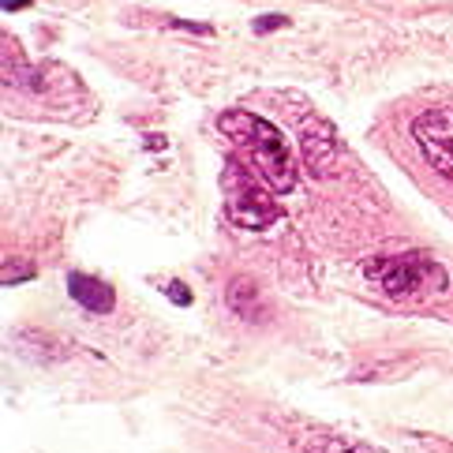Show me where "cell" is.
<instances>
[{"mask_svg":"<svg viewBox=\"0 0 453 453\" xmlns=\"http://www.w3.org/2000/svg\"><path fill=\"white\" fill-rule=\"evenodd\" d=\"M218 132L248 157V165L263 176V184L273 196H288L296 188L300 173L278 124H270L251 109H225L218 117Z\"/></svg>","mask_w":453,"mask_h":453,"instance_id":"1","label":"cell"},{"mask_svg":"<svg viewBox=\"0 0 453 453\" xmlns=\"http://www.w3.org/2000/svg\"><path fill=\"white\" fill-rule=\"evenodd\" d=\"M364 278L390 300H419L439 296L449 288V273L439 258L427 251H401V255H375L364 263Z\"/></svg>","mask_w":453,"mask_h":453,"instance_id":"2","label":"cell"},{"mask_svg":"<svg viewBox=\"0 0 453 453\" xmlns=\"http://www.w3.org/2000/svg\"><path fill=\"white\" fill-rule=\"evenodd\" d=\"M221 191H225V218H229L236 229L263 233L273 221H281V210L273 203V191L263 184V176L248 165H240L236 157L225 161Z\"/></svg>","mask_w":453,"mask_h":453,"instance_id":"3","label":"cell"},{"mask_svg":"<svg viewBox=\"0 0 453 453\" xmlns=\"http://www.w3.org/2000/svg\"><path fill=\"white\" fill-rule=\"evenodd\" d=\"M412 142L427 165L453 184V109H427L412 120Z\"/></svg>","mask_w":453,"mask_h":453,"instance_id":"4","label":"cell"},{"mask_svg":"<svg viewBox=\"0 0 453 453\" xmlns=\"http://www.w3.org/2000/svg\"><path fill=\"white\" fill-rule=\"evenodd\" d=\"M300 150L307 161V173L326 180V176L337 169V132L330 120H307L300 127Z\"/></svg>","mask_w":453,"mask_h":453,"instance_id":"5","label":"cell"},{"mask_svg":"<svg viewBox=\"0 0 453 453\" xmlns=\"http://www.w3.org/2000/svg\"><path fill=\"white\" fill-rule=\"evenodd\" d=\"M68 296L83 307V311H94V315H109L112 307H117V293H112L109 281L90 278V273H79V270L68 273Z\"/></svg>","mask_w":453,"mask_h":453,"instance_id":"6","label":"cell"},{"mask_svg":"<svg viewBox=\"0 0 453 453\" xmlns=\"http://www.w3.org/2000/svg\"><path fill=\"white\" fill-rule=\"evenodd\" d=\"M300 453H386L382 446H371L352 434H337V431H307L300 434Z\"/></svg>","mask_w":453,"mask_h":453,"instance_id":"7","label":"cell"},{"mask_svg":"<svg viewBox=\"0 0 453 453\" xmlns=\"http://www.w3.org/2000/svg\"><path fill=\"white\" fill-rule=\"evenodd\" d=\"M225 303L233 307L240 319H263V296H258V285L251 278H233L229 288H225Z\"/></svg>","mask_w":453,"mask_h":453,"instance_id":"8","label":"cell"},{"mask_svg":"<svg viewBox=\"0 0 453 453\" xmlns=\"http://www.w3.org/2000/svg\"><path fill=\"white\" fill-rule=\"evenodd\" d=\"M35 266H12V263H4V273H0V281L4 285H19V281H30L35 278Z\"/></svg>","mask_w":453,"mask_h":453,"instance_id":"9","label":"cell"},{"mask_svg":"<svg viewBox=\"0 0 453 453\" xmlns=\"http://www.w3.org/2000/svg\"><path fill=\"white\" fill-rule=\"evenodd\" d=\"M161 293H165V296H169L176 307H188L191 300H196V296H191V288H188L184 281H169L165 288H161Z\"/></svg>","mask_w":453,"mask_h":453,"instance_id":"10","label":"cell"},{"mask_svg":"<svg viewBox=\"0 0 453 453\" xmlns=\"http://www.w3.org/2000/svg\"><path fill=\"white\" fill-rule=\"evenodd\" d=\"M281 27H288V19H285V15H263V19L255 23V30H258V35H266V30H281Z\"/></svg>","mask_w":453,"mask_h":453,"instance_id":"11","label":"cell"},{"mask_svg":"<svg viewBox=\"0 0 453 453\" xmlns=\"http://www.w3.org/2000/svg\"><path fill=\"white\" fill-rule=\"evenodd\" d=\"M30 4H35V0H0V8H4V12H23Z\"/></svg>","mask_w":453,"mask_h":453,"instance_id":"12","label":"cell"}]
</instances>
